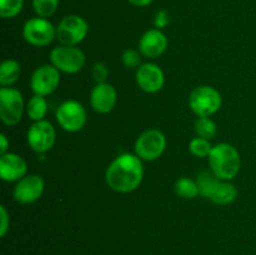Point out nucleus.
I'll return each mask as SVG.
<instances>
[{"label":"nucleus","mask_w":256,"mask_h":255,"mask_svg":"<svg viewBox=\"0 0 256 255\" xmlns=\"http://www.w3.org/2000/svg\"><path fill=\"white\" fill-rule=\"evenodd\" d=\"M144 178L142 160L136 154L124 152L115 158L105 172L108 186L116 192L126 194L136 190Z\"/></svg>","instance_id":"1"},{"label":"nucleus","mask_w":256,"mask_h":255,"mask_svg":"<svg viewBox=\"0 0 256 255\" xmlns=\"http://www.w3.org/2000/svg\"><path fill=\"white\" fill-rule=\"evenodd\" d=\"M208 160L212 174L222 180L234 179L242 168L239 152L234 145L228 142H220L212 146Z\"/></svg>","instance_id":"2"},{"label":"nucleus","mask_w":256,"mask_h":255,"mask_svg":"<svg viewBox=\"0 0 256 255\" xmlns=\"http://www.w3.org/2000/svg\"><path fill=\"white\" fill-rule=\"evenodd\" d=\"M202 196L218 205L232 204L238 198V189L229 180H222L212 172H202L196 178Z\"/></svg>","instance_id":"3"},{"label":"nucleus","mask_w":256,"mask_h":255,"mask_svg":"<svg viewBox=\"0 0 256 255\" xmlns=\"http://www.w3.org/2000/svg\"><path fill=\"white\" fill-rule=\"evenodd\" d=\"M222 105V94L209 85L196 86L189 96V106L195 115L212 116L216 114Z\"/></svg>","instance_id":"4"},{"label":"nucleus","mask_w":256,"mask_h":255,"mask_svg":"<svg viewBox=\"0 0 256 255\" xmlns=\"http://www.w3.org/2000/svg\"><path fill=\"white\" fill-rule=\"evenodd\" d=\"M89 24L82 16L70 14L62 18L56 26V40L62 45L76 46L86 38Z\"/></svg>","instance_id":"5"},{"label":"nucleus","mask_w":256,"mask_h":255,"mask_svg":"<svg viewBox=\"0 0 256 255\" xmlns=\"http://www.w3.org/2000/svg\"><path fill=\"white\" fill-rule=\"evenodd\" d=\"M25 109L24 98L19 90L10 86L0 89V118L5 125H16L22 120Z\"/></svg>","instance_id":"6"},{"label":"nucleus","mask_w":256,"mask_h":255,"mask_svg":"<svg viewBox=\"0 0 256 255\" xmlns=\"http://www.w3.org/2000/svg\"><path fill=\"white\" fill-rule=\"evenodd\" d=\"M50 64L65 74H76L84 68L85 54L76 46L60 45L50 52Z\"/></svg>","instance_id":"7"},{"label":"nucleus","mask_w":256,"mask_h":255,"mask_svg":"<svg viewBox=\"0 0 256 255\" xmlns=\"http://www.w3.org/2000/svg\"><path fill=\"white\" fill-rule=\"evenodd\" d=\"M135 154L145 162L159 159L166 148V138L159 129H148L135 142Z\"/></svg>","instance_id":"8"},{"label":"nucleus","mask_w":256,"mask_h":255,"mask_svg":"<svg viewBox=\"0 0 256 255\" xmlns=\"http://www.w3.org/2000/svg\"><path fill=\"white\" fill-rule=\"evenodd\" d=\"M22 36L32 46H48L56 39V28L46 18H32L22 26Z\"/></svg>","instance_id":"9"},{"label":"nucleus","mask_w":256,"mask_h":255,"mask_svg":"<svg viewBox=\"0 0 256 255\" xmlns=\"http://www.w3.org/2000/svg\"><path fill=\"white\" fill-rule=\"evenodd\" d=\"M58 124L68 132H78L86 124V110L76 100H66L58 106Z\"/></svg>","instance_id":"10"},{"label":"nucleus","mask_w":256,"mask_h":255,"mask_svg":"<svg viewBox=\"0 0 256 255\" xmlns=\"http://www.w3.org/2000/svg\"><path fill=\"white\" fill-rule=\"evenodd\" d=\"M26 140L32 150L44 154L52 150L56 140V132L52 124L48 120L35 122L26 132Z\"/></svg>","instance_id":"11"},{"label":"nucleus","mask_w":256,"mask_h":255,"mask_svg":"<svg viewBox=\"0 0 256 255\" xmlns=\"http://www.w3.org/2000/svg\"><path fill=\"white\" fill-rule=\"evenodd\" d=\"M60 84V72L52 64L36 68L30 78V88L35 95L48 96L58 89Z\"/></svg>","instance_id":"12"},{"label":"nucleus","mask_w":256,"mask_h":255,"mask_svg":"<svg viewBox=\"0 0 256 255\" xmlns=\"http://www.w3.org/2000/svg\"><path fill=\"white\" fill-rule=\"evenodd\" d=\"M44 179L40 175H25L22 179L16 182L12 196H14L15 202H20V204H32L40 199L44 192Z\"/></svg>","instance_id":"13"},{"label":"nucleus","mask_w":256,"mask_h":255,"mask_svg":"<svg viewBox=\"0 0 256 255\" xmlns=\"http://www.w3.org/2000/svg\"><path fill=\"white\" fill-rule=\"evenodd\" d=\"M140 89L149 94H155L164 88L165 75L159 65L154 62H145L136 69L135 75Z\"/></svg>","instance_id":"14"},{"label":"nucleus","mask_w":256,"mask_h":255,"mask_svg":"<svg viewBox=\"0 0 256 255\" xmlns=\"http://www.w3.org/2000/svg\"><path fill=\"white\" fill-rule=\"evenodd\" d=\"M118 102V92L109 82H98L90 92V105L94 112L108 114Z\"/></svg>","instance_id":"15"},{"label":"nucleus","mask_w":256,"mask_h":255,"mask_svg":"<svg viewBox=\"0 0 256 255\" xmlns=\"http://www.w3.org/2000/svg\"><path fill=\"white\" fill-rule=\"evenodd\" d=\"M169 40L160 29H149L142 35L139 40V52L142 56L156 59L166 50Z\"/></svg>","instance_id":"16"},{"label":"nucleus","mask_w":256,"mask_h":255,"mask_svg":"<svg viewBox=\"0 0 256 255\" xmlns=\"http://www.w3.org/2000/svg\"><path fill=\"white\" fill-rule=\"evenodd\" d=\"M28 164L20 155L5 152L0 156V178L6 182H19L26 175Z\"/></svg>","instance_id":"17"},{"label":"nucleus","mask_w":256,"mask_h":255,"mask_svg":"<svg viewBox=\"0 0 256 255\" xmlns=\"http://www.w3.org/2000/svg\"><path fill=\"white\" fill-rule=\"evenodd\" d=\"M20 74H22V68L16 60H4L0 66V84L2 86H12L19 80Z\"/></svg>","instance_id":"18"},{"label":"nucleus","mask_w":256,"mask_h":255,"mask_svg":"<svg viewBox=\"0 0 256 255\" xmlns=\"http://www.w3.org/2000/svg\"><path fill=\"white\" fill-rule=\"evenodd\" d=\"M174 189L178 196L186 200L195 199L200 194L196 180H192L188 176H182L178 179L176 182H175Z\"/></svg>","instance_id":"19"},{"label":"nucleus","mask_w":256,"mask_h":255,"mask_svg":"<svg viewBox=\"0 0 256 255\" xmlns=\"http://www.w3.org/2000/svg\"><path fill=\"white\" fill-rule=\"evenodd\" d=\"M48 112V102L45 100V96L40 95H34L30 98V100L26 104V114L32 122H40L44 120L45 115Z\"/></svg>","instance_id":"20"},{"label":"nucleus","mask_w":256,"mask_h":255,"mask_svg":"<svg viewBox=\"0 0 256 255\" xmlns=\"http://www.w3.org/2000/svg\"><path fill=\"white\" fill-rule=\"evenodd\" d=\"M195 132L199 138L212 140L218 132L216 124L209 116H199L195 122Z\"/></svg>","instance_id":"21"},{"label":"nucleus","mask_w":256,"mask_h":255,"mask_svg":"<svg viewBox=\"0 0 256 255\" xmlns=\"http://www.w3.org/2000/svg\"><path fill=\"white\" fill-rule=\"evenodd\" d=\"M59 0H32V9L40 18H50L56 12Z\"/></svg>","instance_id":"22"},{"label":"nucleus","mask_w":256,"mask_h":255,"mask_svg":"<svg viewBox=\"0 0 256 255\" xmlns=\"http://www.w3.org/2000/svg\"><path fill=\"white\" fill-rule=\"evenodd\" d=\"M24 8V0H0V15L2 19L18 16Z\"/></svg>","instance_id":"23"},{"label":"nucleus","mask_w":256,"mask_h":255,"mask_svg":"<svg viewBox=\"0 0 256 255\" xmlns=\"http://www.w3.org/2000/svg\"><path fill=\"white\" fill-rule=\"evenodd\" d=\"M212 149V145L210 140L204 139V138H194L190 140L189 142V152H192L194 156L198 158H208L210 152Z\"/></svg>","instance_id":"24"},{"label":"nucleus","mask_w":256,"mask_h":255,"mask_svg":"<svg viewBox=\"0 0 256 255\" xmlns=\"http://www.w3.org/2000/svg\"><path fill=\"white\" fill-rule=\"evenodd\" d=\"M122 60L129 69H138L142 65V52L135 49H128L122 52Z\"/></svg>","instance_id":"25"},{"label":"nucleus","mask_w":256,"mask_h":255,"mask_svg":"<svg viewBox=\"0 0 256 255\" xmlns=\"http://www.w3.org/2000/svg\"><path fill=\"white\" fill-rule=\"evenodd\" d=\"M108 76H109V69L106 64L102 62H95L92 66V78L96 82H106Z\"/></svg>","instance_id":"26"},{"label":"nucleus","mask_w":256,"mask_h":255,"mask_svg":"<svg viewBox=\"0 0 256 255\" xmlns=\"http://www.w3.org/2000/svg\"><path fill=\"white\" fill-rule=\"evenodd\" d=\"M170 22V15L168 12V10H159V12L155 14L154 18V25L156 29L162 30V28L168 26Z\"/></svg>","instance_id":"27"},{"label":"nucleus","mask_w":256,"mask_h":255,"mask_svg":"<svg viewBox=\"0 0 256 255\" xmlns=\"http://www.w3.org/2000/svg\"><path fill=\"white\" fill-rule=\"evenodd\" d=\"M0 220H2V224H0V236L4 238L10 226V218L4 205L0 206Z\"/></svg>","instance_id":"28"},{"label":"nucleus","mask_w":256,"mask_h":255,"mask_svg":"<svg viewBox=\"0 0 256 255\" xmlns=\"http://www.w3.org/2000/svg\"><path fill=\"white\" fill-rule=\"evenodd\" d=\"M9 140H8L6 135L0 134V154H5L8 152V149H9Z\"/></svg>","instance_id":"29"},{"label":"nucleus","mask_w":256,"mask_h":255,"mask_svg":"<svg viewBox=\"0 0 256 255\" xmlns=\"http://www.w3.org/2000/svg\"><path fill=\"white\" fill-rule=\"evenodd\" d=\"M132 5L138 8H145V6H149L154 0H128Z\"/></svg>","instance_id":"30"}]
</instances>
